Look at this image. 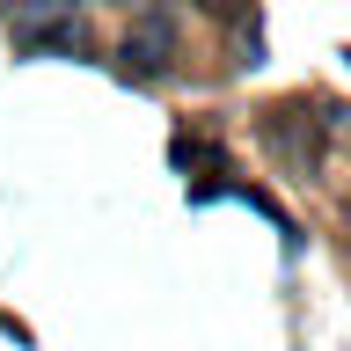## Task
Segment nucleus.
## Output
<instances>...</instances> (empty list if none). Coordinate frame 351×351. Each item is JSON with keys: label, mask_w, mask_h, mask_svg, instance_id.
I'll list each match as a JSON object with an SVG mask.
<instances>
[{"label": "nucleus", "mask_w": 351, "mask_h": 351, "mask_svg": "<svg viewBox=\"0 0 351 351\" xmlns=\"http://www.w3.org/2000/svg\"><path fill=\"white\" fill-rule=\"evenodd\" d=\"M263 139H271V154H278L293 176H307V169H322L329 117H315L307 103H285V110H271V117H263Z\"/></svg>", "instance_id": "f257e3e1"}, {"label": "nucleus", "mask_w": 351, "mask_h": 351, "mask_svg": "<svg viewBox=\"0 0 351 351\" xmlns=\"http://www.w3.org/2000/svg\"><path fill=\"white\" fill-rule=\"evenodd\" d=\"M176 66V22L169 15H139L125 29V44H117V73L125 81H169Z\"/></svg>", "instance_id": "f03ea898"}, {"label": "nucleus", "mask_w": 351, "mask_h": 351, "mask_svg": "<svg viewBox=\"0 0 351 351\" xmlns=\"http://www.w3.org/2000/svg\"><path fill=\"white\" fill-rule=\"evenodd\" d=\"M44 15H51V8H44ZM44 15H15V51H59V59H81L88 29L73 15H59V22H44Z\"/></svg>", "instance_id": "7ed1b4c3"}, {"label": "nucleus", "mask_w": 351, "mask_h": 351, "mask_svg": "<svg viewBox=\"0 0 351 351\" xmlns=\"http://www.w3.org/2000/svg\"><path fill=\"white\" fill-rule=\"evenodd\" d=\"M197 8H205L213 22H241V15H249V0H197Z\"/></svg>", "instance_id": "20e7f679"}]
</instances>
